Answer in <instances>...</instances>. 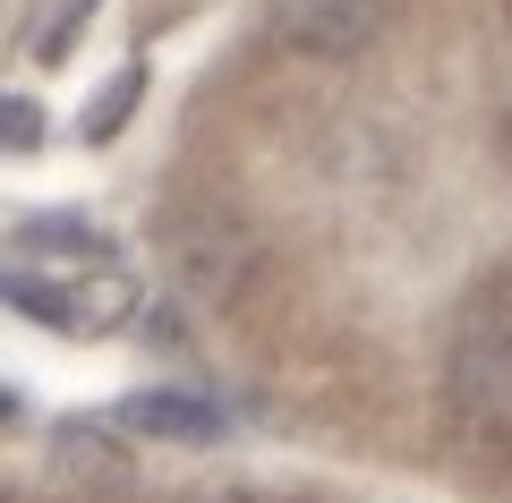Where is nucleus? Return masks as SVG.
Segmentation results:
<instances>
[{"mask_svg":"<svg viewBox=\"0 0 512 503\" xmlns=\"http://www.w3.org/2000/svg\"><path fill=\"white\" fill-rule=\"evenodd\" d=\"M137 94H146V60H120V77H111V86H103V94L86 103V120H77V137H86V145H103L111 128H120L128 111H137Z\"/></svg>","mask_w":512,"mask_h":503,"instance_id":"7","label":"nucleus"},{"mask_svg":"<svg viewBox=\"0 0 512 503\" xmlns=\"http://www.w3.org/2000/svg\"><path fill=\"white\" fill-rule=\"evenodd\" d=\"M86 18H94V0H43V18L26 26V52H35V60H60Z\"/></svg>","mask_w":512,"mask_h":503,"instance_id":"8","label":"nucleus"},{"mask_svg":"<svg viewBox=\"0 0 512 503\" xmlns=\"http://www.w3.org/2000/svg\"><path fill=\"white\" fill-rule=\"evenodd\" d=\"M453 410L478 435H512V324H478L453 350Z\"/></svg>","mask_w":512,"mask_h":503,"instance_id":"3","label":"nucleus"},{"mask_svg":"<svg viewBox=\"0 0 512 503\" xmlns=\"http://www.w3.org/2000/svg\"><path fill=\"white\" fill-rule=\"evenodd\" d=\"M111 427H137V435H188V444H205V435H222V410L197 393H128L120 410H111Z\"/></svg>","mask_w":512,"mask_h":503,"instance_id":"5","label":"nucleus"},{"mask_svg":"<svg viewBox=\"0 0 512 503\" xmlns=\"http://www.w3.org/2000/svg\"><path fill=\"white\" fill-rule=\"evenodd\" d=\"M0 128H9V145H18V154H35V145H43V111L26 103V94H9V111H0Z\"/></svg>","mask_w":512,"mask_h":503,"instance_id":"9","label":"nucleus"},{"mask_svg":"<svg viewBox=\"0 0 512 503\" xmlns=\"http://www.w3.org/2000/svg\"><path fill=\"white\" fill-rule=\"evenodd\" d=\"M9 307L52 333H120L137 316V273H128L120 239H103L77 214L18 222L9 231Z\"/></svg>","mask_w":512,"mask_h":503,"instance_id":"1","label":"nucleus"},{"mask_svg":"<svg viewBox=\"0 0 512 503\" xmlns=\"http://www.w3.org/2000/svg\"><path fill=\"white\" fill-rule=\"evenodd\" d=\"M52 461L77 469V486H128V452H111L103 435H86V427L52 435Z\"/></svg>","mask_w":512,"mask_h":503,"instance_id":"6","label":"nucleus"},{"mask_svg":"<svg viewBox=\"0 0 512 503\" xmlns=\"http://www.w3.org/2000/svg\"><path fill=\"white\" fill-rule=\"evenodd\" d=\"M171 248H180V290H197V299H231V282L248 273V239L214 214L197 231H171Z\"/></svg>","mask_w":512,"mask_h":503,"instance_id":"4","label":"nucleus"},{"mask_svg":"<svg viewBox=\"0 0 512 503\" xmlns=\"http://www.w3.org/2000/svg\"><path fill=\"white\" fill-rule=\"evenodd\" d=\"M504 154H512V111H504Z\"/></svg>","mask_w":512,"mask_h":503,"instance_id":"10","label":"nucleus"},{"mask_svg":"<svg viewBox=\"0 0 512 503\" xmlns=\"http://www.w3.org/2000/svg\"><path fill=\"white\" fill-rule=\"evenodd\" d=\"M384 26V0H274V43L299 60H359Z\"/></svg>","mask_w":512,"mask_h":503,"instance_id":"2","label":"nucleus"}]
</instances>
